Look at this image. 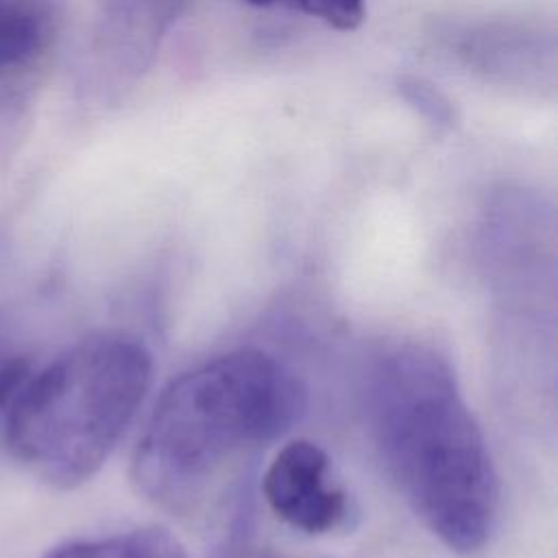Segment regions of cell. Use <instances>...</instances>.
<instances>
[{
    "label": "cell",
    "instance_id": "1",
    "mask_svg": "<svg viewBox=\"0 0 558 558\" xmlns=\"http://www.w3.org/2000/svg\"><path fill=\"white\" fill-rule=\"evenodd\" d=\"M366 412L401 495L449 549H482L497 523L499 482L456 371L436 349L401 342L366 371Z\"/></svg>",
    "mask_w": 558,
    "mask_h": 558
},
{
    "label": "cell",
    "instance_id": "2",
    "mask_svg": "<svg viewBox=\"0 0 558 558\" xmlns=\"http://www.w3.org/2000/svg\"><path fill=\"white\" fill-rule=\"evenodd\" d=\"M303 412L294 373L259 349L216 355L161 392L133 456L137 488L187 508L253 449L281 436Z\"/></svg>",
    "mask_w": 558,
    "mask_h": 558
},
{
    "label": "cell",
    "instance_id": "3",
    "mask_svg": "<svg viewBox=\"0 0 558 558\" xmlns=\"http://www.w3.org/2000/svg\"><path fill=\"white\" fill-rule=\"evenodd\" d=\"M150 377L153 357L142 340L120 331L81 340L11 399V456L54 488L81 486L122 438Z\"/></svg>",
    "mask_w": 558,
    "mask_h": 558
},
{
    "label": "cell",
    "instance_id": "4",
    "mask_svg": "<svg viewBox=\"0 0 558 558\" xmlns=\"http://www.w3.org/2000/svg\"><path fill=\"white\" fill-rule=\"evenodd\" d=\"M262 488L275 517L307 534L333 532L351 514L347 493L331 477L327 453L310 440L281 447L266 469Z\"/></svg>",
    "mask_w": 558,
    "mask_h": 558
},
{
    "label": "cell",
    "instance_id": "5",
    "mask_svg": "<svg viewBox=\"0 0 558 558\" xmlns=\"http://www.w3.org/2000/svg\"><path fill=\"white\" fill-rule=\"evenodd\" d=\"M187 0H100V54L116 87L137 81Z\"/></svg>",
    "mask_w": 558,
    "mask_h": 558
},
{
    "label": "cell",
    "instance_id": "6",
    "mask_svg": "<svg viewBox=\"0 0 558 558\" xmlns=\"http://www.w3.org/2000/svg\"><path fill=\"white\" fill-rule=\"evenodd\" d=\"M63 0H0V72L35 63L57 37Z\"/></svg>",
    "mask_w": 558,
    "mask_h": 558
},
{
    "label": "cell",
    "instance_id": "7",
    "mask_svg": "<svg viewBox=\"0 0 558 558\" xmlns=\"http://www.w3.org/2000/svg\"><path fill=\"white\" fill-rule=\"evenodd\" d=\"M44 558H187V551L170 530L148 525L105 538L63 543Z\"/></svg>",
    "mask_w": 558,
    "mask_h": 558
},
{
    "label": "cell",
    "instance_id": "8",
    "mask_svg": "<svg viewBox=\"0 0 558 558\" xmlns=\"http://www.w3.org/2000/svg\"><path fill=\"white\" fill-rule=\"evenodd\" d=\"M534 52H538V44H534L525 33H510L504 28L495 33H480L464 46V54L484 72L501 76H506V72L521 74V61L525 63Z\"/></svg>",
    "mask_w": 558,
    "mask_h": 558
},
{
    "label": "cell",
    "instance_id": "9",
    "mask_svg": "<svg viewBox=\"0 0 558 558\" xmlns=\"http://www.w3.org/2000/svg\"><path fill=\"white\" fill-rule=\"evenodd\" d=\"M399 96L436 131L445 133L456 124V109L451 100L429 81L421 76H401L397 81Z\"/></svg>",
    "mask_w": 558,
    "mask_h": 558
},
{
    "label": "cell",
    "instance_id": "10",
    "mask_svg": "<svg viewBox=\"0 0 558 558\" xmlns=\"http://www.w3.org/2000/svg\"><path fill=\"white\" fill-rule=\"evenodd\" d=\"M283 4L342 33L355 31L366 15V0H286Z\"/></svg>",
    "mask_w": 558,
    "mask_h": 558
},
{
    "label": "cell",
    "instance_id": "11",
    "mask_svg": "<svg viewBox=\"0 0 558 558\" xmlns=\"http://www.w3.org/2000/svg\"><path fill=\"white\" fill-rule=\"evenodd\" d=\"M28 379V362L24 357L0 360V410L17 395Z\"/></svg>",
    "mask_w": 558,
    "mask_h": 558
},
{
    "label": "cell",
    "instance_id": "12",
    "mask_svg": "<svg viewBox=\"0 0 558 558\" xmlns=\"http://www.w3.org/2000/svg\"><path fill=\"white\" fill-rule=\"evenodd\" d=\"M233 558H294V556H286V554H277L272 549H246L242 554H235Z\"/></svg>",
    "mask_w": 558,
    "mask_h": 558
},
{
    "label": "cell",
    "instance_id": "13",
    "mask_svg": "<svg viewBox=\"0 0 558 558\" xmlns=\"http://www.w3.org/2000/svg\"><path fill=\"white\" fill-rule=\"evenodd\" d=\"M246 2H251L255 7H272V4H283L286 0H246Z\"/></svg>",
    "mask_w": 558,
    "mask_h": 558
}]
</instances>
